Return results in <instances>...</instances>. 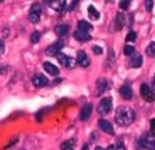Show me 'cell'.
Listing matches in <instances>:
<instances>
[{
	"mask_svg": "<svg viewBox=\"0 0 155 150\" xmlns=\"http://www.w3.org/2000/svg\"><path fill=\"white\" fill-rule=\"evenodd\" d=\"M99 127H100V130L104 131L105 133H109V135H114V128L112 123H109L108 121L105 119H100L99 121Z\"/></svg>",
	"mask_w": 155,
	"mask_h": 150,
	"instance_id": "12",
	"label": "cell"
},
{
	"mask_svg": "<svg viewBox=\"0 0 155 150\" xmlns=\"http://www.w3.org/2000/svg\"><path fill=\"white\" fill-rule=\"evenodd\" d=\"M123 53H124V55H127V57H130V55H132L135 53V48L132 45H126L123 49Z\"/></svg>",
	"mask_w": 155,
	"mask_h": 150,
	"instance_id": "26",
	"label": "cell"
},
{
	"mask_svg": "<svg viewBox=\"0 0 155 150\" xmlns=\"http://www.w3.org/2000/svg\"><path fill=\"white\" fill-rule=\"evenodd\" d=\"M60 150H73V141L69 140V141L63 142L62 146H60Z\"/></svg>",
	"mask_w": 155,
	"mask_h": 150,
	"instance_id": "24",
	"label": "cell"
},
{
	"mask_svg": "<svg viewBox=\"0 0 155 150\" xmlns=\"http://www.w3.org/2000/svg\"><path fill=\"white\" fill-rule=\"evenodd\" d=\"M5 49H4V40H2V54H4Z\"/></svg>",
	"mask_w": 155,
	"mask_h": 150,
	"instance_id": "34",
	"label": "cell"
},
{
	"mask_svg": "<svg viewBox=\"0 0 155 150\" xmlns=\"http://www.w3.org/2000/svg\"><path fill=\"white\" fill-rule=\"evenodd\" d=\"M126 23V19H124V15L122 13H118L117 17H115V21H114V26H115V30L119 31L123 28V26Z\"/></svg>",
	"mask_w": 155,
	"mask_h": 150,
	"instance_id": "17",
	"label": "cell"
},
{
	"mask_svg": "<svg viewBox=\"0 0 155 150\" xmlns=\"http://www.w3.org/2000/svg\"><path fill=\"white\" fill-rule=\"evenodd\" d=\"M137 144L140 145L141 149H150V150H155V135L153 132H147L143 136H141L138 138Z\"/></svg>",
	"mask_w": 155,
	"mask_h": 150,
	"instance_id": "2",
	"label": "cell"
},
{
	"mask_svg": "<svg viewBox=\"0 0 155 150\" xmlns=\"http://www.w3.org/2000/svg\"><path fill=\"white\" fill-rule=\"evenodd\" d=\"M130 65L132 67V68H140V67L142 65V57L140 54H135L134 57L131 58Z\"/></svg>",
	"mask_w": 155,
	"mask_h": 150,
	"instance_id": "18",
	"label": "cell"
},
{
	"mask_svg": "<svg viewBox=\"0 0 155 150\" xmlns=\"http://www.w3.org/2000/svg\"><path fill=\"white\" fill-rule=\"evenodd\" d=\"M87 14H88V17H90V19H92V21H96V19L100 18V13L97 12L96 8L94 7V5H88Z\"/></svg>",
	"mask_w": 155,
	"mask_h": 150,
	"instance_id": "19",
	"label": "cell"
},
{
	"mask_svg": "<svg viewBox=\"0 0 155 150\" xmlns=\"http://www.w3.org/2000/svg\"><path fill=\"white\" fill-rule=\"evenodd\" d=\"M115 150H127L122 138H118V140H117V144H115Z\"/></svg>",
	"mask_w": 155,
	"mask_h": 150,
	"instance_id": "27",
	"label": "cell"
},
{
	"mask_svg": "<svg viewBox=\"0 0 155 150\" xmlns=\"http://www.w3.org/2000/svg\"><path fill=\"white\" fill-rule=\"evenodd\" d=\"M82 150H88V145H87V144H85V145L82 146Z\"/></svg>",
	"mask_w": 155,
	"mask_h": 150,
	"instance_id": "36",
	"label": "cell"
},
{
	"mask_svg": "<svg viewBox=\"0 0 155 150\" xmlns=\"http://www.w3.org/2000/svg\"><path fill=\"white\" fill-rule=\"evenodd\" d=\"M2 2H4V0H2Z\"/></svg>",
	"mask_w": 155,
	"mask_h": 150,
	"instance_id": "40",
	"label": "cell"
},
{
	"mask_svg": "<svg viewBox=\"0 0 155 150\" xmlns=\"http://www.w3.org/2000/svg\"><path fill=\"white\" fill-rule=\"evenodd\" d=\"M92 113V105L90 103H86L84 107L81 109V113H80V119L81 121H87L90 118V115Z\"/></svg>",
	"mask_w": 155,
	"mask_h": 150,
	"instance_id": "10",
	"label": "cell"
},
{
	"mask_svg": "<svg viewBox=\"0 0 155 150\" xmlns=\"http://www.w3.org/2000/svg\"><path fill=\"white\" fill-rule=\"evenodd\" d=\"M153 88H155V76H154V80H153Z\"/></svg>",
	"mask_w": 155,
	"mask_h": 150,
	"instance_id": "37",
	"label": "cell"
},
{
	"mask_svg": "<svg viewBox=\"0 0 155 150\" xmlns=\"http://www.w3.org/2000/svg\"><path fill=\"white\" fill-rule=\"evenodd\" d=\"M77 27H78V30L86 31V32H90V31L92 30V26L88 23L87 21H80L78 23H77Z\"/></svg>",
	"mask_w": 155,
	"mask_h": 150,
	"instance_id": "21",
	"label": "cell"
},
{
	"mask_svg": "<svg viewBox=\"0 0 155 150\" xmlns=\"http://www.w3.org/2000/svg\"><path fill=\"white\" fill-rule=\"evenodd\" d=\"M63 46H64L63 40H58V41H55L54 44H51V45L46 49L45 53L48 55H50V57H57V55L60 53V50L63 49Z\"/></svg>",
	"mask_w": 155,
	"mask_h": 150,
	"instance_id": "6",
	"label": "cell"
},
{
	"mask_svg": "<svg viewBox=\"0 0 155 150\" xmlns=\"http://www.w3.org/2000/svg\"><path fill=\"white\" fill-rule=\"evenodd\" d=\"M69 31V26L68 25H58L55 27V32H57V35L59 36H65Z\"/></svg>",
	"mask_w": 155,
	"mask_h": 150,
	"instance_id": "20",
	"label": "cell"
},
{
	"mask_svg": "<svg viewBox=\"0 0 155 150\" xmlns=\"http://www.w3.org/2000/svg\"><path fill=\"white\" fill-rule=\"evenodd\" d=\"M74 38L76 40H78V41L85 42V41H90L91 40V35L88 32H86V31H81V30L77 28V31L74 32Z\"/></svg>",
	"mask_w": 155,
	"mask_h": 150,
	"instance_id": "13",
	"label": "cell"
},
{
	"mask_svg": "<svg viewBox=\"0 0 155 150\" xmlns=\"http://www.w3.org/2000/svg\"><path fill=\"white\" fill-rule=\"evenodd\" d=\"M40 15H41V5L38 3H35L31 5L30 12H28V19L31 23H37L40 21Z\"/></svg>",
	"mask_w": 155,
	"mask_h": 150,
	"instance_id": "3",
	"label": "cell"
},
{
	"mask_svg": "<svg viewBox=\"0 0 155 150\" xmlns=\"http://www.w3.org/2000/svg\"><path fill=\"white\" fill-rule=\"evenodd\" d=\"M57 59H58V62L62 64L63 67H67V68H73L74 67V60L72 59L71 57H68V55H65L63 53H59L57 55Z\"/></svg>",
	"mask_w": 155,
	"mask_h": 150,
	"instance_id": "8",
	"label": "cell"
},
{
	"mask_svg": "<svg viewBox=\"0 0 155 150\" xmlns=\"http://www.w3.org/2000/svg\"><path fill=\"white\" fill-rule=\"evenodd\" d=\"M77 63H78L81 67H88L90 65V59H88L87 54L84 52V50L77 52Z\"/></svg>",
	"mask_w": 155,
	"mask_h": 150,
	"instance_id": "11",
	"label": "cell"
},
{
	"mask_svg": "<svg viewBox=\"0 0 155 150\" xmlns=\"http://www.w3.org/2000/svg\"><path fill=\"white\" fill-rule=\"evenodd\" d=\"M45 2L55 12H63L65 9V5H67L65 0H45Z\"/></svg>",
	"mask_w": 155,
	"mask_h": 150,
	"instance_id": "7",
	"label": "cell"
},
{
	"mask_svg": "<svg viewBox=\"0 0 155 150\" xmlns=\"http://www.w3.org/2000/svg\"><path fill=\"white\" fill-rule=\"evenodd\" d=\"M114 119L119 126H130L135 121V112L128 107H118Z\"/></svg>",
	"mask_w": 155,
	"mask_h": 150,
	"instance_id": "1",
	"label": "cell"
},
{
	"mask_svg": "<svg viewBox=\"0 0 155 150\" xmlns=\"http://www.w3.org/2000/svg\"><path fill=\"white\" fill-rule=\"evenodd\" d=\"M32 83H34V86H36V87H42V86L48 85L49 80L44 75L37 73V75H35L34 77H32Z\"/></svg>",
	"mask_w": 155,
	"mask_h": 150,
	"instance_id": "9",
	"label": "cell"
},
{
	"mask_svg": "<svg viewBox=\"0 0 155 150\" xmlns=\"http://www.w3.org/2000/svg\"><path fill=\"white\" fill-rule=\"evenodd\" d=\"M130 3H131V0H120V2H119V8L126 10L127 8L130 7Z\"/></svg>",
	"mask_w": 155,
	"mask_h": 150,
	"instance_id": "28",
	"label": "cell"
},
{
	"mask_svg": "<svg viewBox=\"0 0 155 150\" xmlns=\"http://www.w3.org/2000/svg\"><path fill=\"white\" fill-rule=\"evenodd\" d=\"M44 69H45L49 75H51V76H57L59 73V68L57 65H54L53 63L50 62H45L44 63Z\"/></svg>",
	"mask_w": 155,
	"mask_h": 150,
	"instance_id": "15",
	"label": "cell"
},
{
	"mask_svg": "<svg viewBox=\"0 0 155 150\" xmlns=\"http://www.w3.org/2000/svg\"><path fill=\"white\" fill-rule=\"evenodd\" d=\"M140 92H141V96H142V99L145 100V102L153 103L155 100V92H154L153 88L147 85V83H142Z\"/></svg>",
	"mask_w": 155,
	"mask_h": 150,
	"instance_id": "4",
	"label": "cell"
},
{
	"mask_svg": "<svg viewBox=\"0 0 155 150\" xmlns=\"http://www.w3.org/2000/svg\"><path fill=\"white\" fill-rule=\"evenodd\" d=\"M23 150H25V149H23Z\"/></svg>",
	"mask_w": 155,
	"mask_h": 150,
	"instance_id": "41",
	"label": "cell"
},
{
	"mask_svg": "<svg viewBox=\"0 0 155 150\" xmlns=\"http://www.w3.org/2000/svg\"><path fill=\"white\" fill-rule=\"evenodd\" d=\"M136 37H137V33L135 31H130L128 33H127V36H126V41L127 42H132V41H136Z\"/></svg>",
	"mask_w": 155,
	"mask_h": 150,
	"instance_id": "25",
	"label": "cell"
},
{
	"mask_svg": "<svg viewBox=\"0 0 155 150\" xmlns=\"http://www.w3.org/2000/svg\"><path fill=\"white\" fill-rule=\"evenodd\" d=\"M154 7V0H145V8L147 12H151Z\"/></svg>",
	"mask_w": 155,
	"mask_h": 150,
	"instance_id": "29",
	"label": "cell"
},
{
	"mask_svg": "<svg viewBox=\"0 0 155 150\" xmlns=\"http://www.w3.org/2000/svg\"><path fill=\"white\" fill-rule=\"evenodd\" d=\"M95 150H104V149H103V148H100V146H96V148H95Z\"/></svg>",
	"mask_w": 155,
	"mask_h": 150,
	"instance_id": "38",
	"label": "cell"
},
{
	"mask_svg": "<svg viewBox=\"0 0 155 150\" xmlns=\"http://www.w3.org/2000/svg\"><path fill=\"white\" fill-rule=\"evenodd\" d=\"M146 54L149 55V57H155V41L151 42L150 45L146 48Z\"/></svg>",
	"mask_w": 155,
	"mask_h": 150,
	"instance_id": "22",
	"label": "cell"
},
{
	"mask_svg": "<svg viewBox=\"0 0 155 150\" xmlns=\"http://www.w3.org/2000/svg\"><path fill=\"white\" fill-rule=\"evenodd\" d=\"M112 110V98H104L97 105V112L99 114L105 115Z\"/></svg>",
	"mask_w": 155,
	"mask_h": 150,
	"instance_id": "5",
	"label": "cell"
},
{
	"mask_svg": "<svg viewBox=\"0 0 155 150\" xmlns=\"http://www.w3.org/2000/svg\"><path fill=\"white\" fill-rule=\"evenodd\" d=\"M107 86H108V82H107V80L105 78H99L97 81H96V88H97V91H96V94L97 95H101V94L107 90Z\"/></svg>",
	"mask_w": 155,
	"mask_h": 150,
	"instance_id": "16",
	"label": "cell"
},
{
	"mask_svg": "<svg viewBox=\"0 0 155 150\" xmlns=\"http://www.w3.org/2000/svg\"><path fill=\"white\" fill-rule=\"evenodd\" d=\"M150 127H151V132L155 135V118L151 119V122H150Z\"/></svg>",
	"mask_w": 155,
	"mask_h": 150,
	"instance_id": "31",
	"label": "cell"
},
{
	"mask_svg": "<svg viewBox=\"0 0 155 150\" xmlns=\"http://www.w3.org/2000/svg\"><path fill=\"white\" fill-rule=\"evenodd\" d=\"M8 32H9V31H8V28H7V30L4 28V30H3V37H5V35L8 36Z\"/></svg>",
	"mask_w": 155,
	"mask_h": 150,
	"instance_id": "33",
	"label": "cell"
},
{
	"mask_svg": "<svg viewBox=\"0 0 155 150\" xmlns=\"http://www.w3.org/2000/svg\"><path fill=\"white\" fill-rule=\"evenodd\" d=\"M119 94H120V96L123 98L124 100H130V99H132V88L130 87V86H127V85H123L120 88H119Z\"/></svg>",
	"mask_w": 155,
	"mask_h": 150,
	"instance_id": "14",
	"label": "cell"
},
{
	"mask_svg": "<svg viewBox=\"0 0 155 150\" xmlns=\"http://www.w3.org/2000/svg\"><path fill=\"white\" fill-rule=\"evenodd\" d=\"M114 0H107V3H113Z\"/></svg>",
	"mask_w": 155,
	"mask_h": 150,
	"instance_id": "39",
	"label": "cell"
},
{
	"mask_svg": "<svg viewBox=\"0 0 155 150\" xmlns=\"http://www.w3.org/2000/svg\"><path fill=\"white\" fill-rule=\"evenodd\" d=\"M77 2H78V0H72V4L69 5V10H73V9H74V7H76Z\"/></svg>",
	"mask_w": 155,
	"mask_h": 150,
	"instance_id": "32",
	"label": "cell"
},
{
	"mask_svg": "<svg viewBox=\"0 0 155 150\" xmlns=\"http://www.w3.org/2000/svg\"><path fill=\"white\" fill-rule=\"evenodd\" d=\"M92 52H94V54H96V55H100V54H103V49H101V46L94 45V46H92Z\"/></svg>",
	"mask_w": 155,
	"mask_h": 150,
	"instance_id": "30",
	"label": "cell"
},
{
	"mask_svg": "<svg viewBox=\"0 0 155 150\" xmlns=\"http://www.w3.org/2000/svg\"><path fill=\"white\" fill-rule=\"evenodd\" d=\"M107 150H115V146H113V145H109V146L107 148Z\"/></svg>",
	"mask_w": 155,
	"mask_h": 150,
	"instance_id": "35",
	"label": "cell"
},
{
	"mask_svg": "<svg viewBox=\"0 0 155 150\" xmlns=\"http://www.w3.org/2000/svg\"><path fill=\"white\" fill-rule=\"evenodd\" d=\"M40 37H41V33L38 31H34L31 33V42H34V44L40 41Z\"/></svg>",
	"mask_w": 155,
	"mask_h": 150,
	"instance_id": "23",
	"label": "cell"
}]
</instances>
